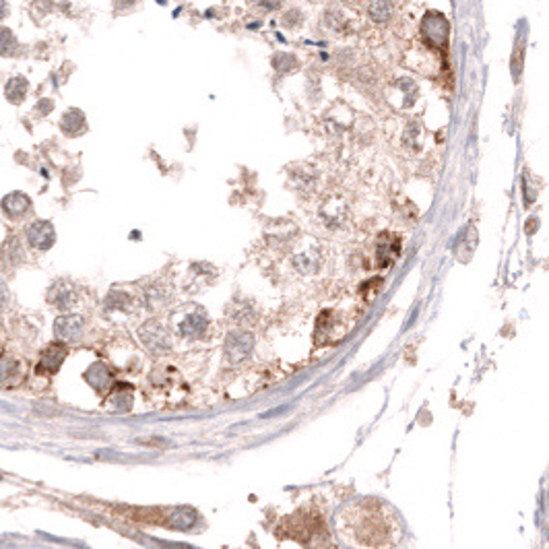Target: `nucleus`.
<instances>
[{
    "mask_svg": "<svg viewBox=\"0 0 549 549\" xmlns=\"http://www.w3.org/2000/svg\"><path fill=\"white\" fill-rule=\"evenodd\" d=\"M207 329V316L200 308L196 306H190V308H184L176 320V331L182 335V337H188V339H194V337H200L202 331Z\"/></svg>",
    "mask_w": 549,
    "mask_h": 549,
    "instance_id": "1",
    "label": "nucleus"
},
{
    "mask_svg": "<svg viewBox=\"0 0 549 549\" xmlns=\"http://www.w3.org/2000/svg\"><path fill=\"white\" fill-rule=\"evenodd\" d=\"M141 341L145 343V347L147 349H151V351H157V353H161V351H167L170 347H172V339H170V333L159 325V323H155V320H151V323H147V325H143L141 327Z\"/></svg>",
    "mask_w": 549,
    "mask_h": 549,
    "instance_id": "2",
    "label": "nucleus"
},
{
    "mask_svg": "<svg viewBox=\"0 0 549 549\" xmlns=\"http://www.w3.org/2000/svg\"><path fill=\"white\" fill-rule=\"evenodd\" d=\"M252 347H254V337L252 335L242 333V331H233L225 341V355L231 362H240L252 351Z\"/></svg>",
    "mask_w": 549,
    "mask_h": 549,
    "instance_id": "3",
    "label": "nucleus"
},
{
    "mask_svg": "<svg viewBox=\"0 0 549 549\" xmlns=\"http://www.w3.org/2000/svg\"><path fill=\"white\" fill-rule=\"evenodd\" d=\"M27 237H30V244L38 250H48L54 240H56V233H54V227L52 223L48 221H34L30 227H27Z\"/></svg>",
    "mask_w": 549,
    "mask_h": 549,
    "instance_id": "4",
    "label": "nucleus"
},
{
    "mask_svg": "<svg viewBox=\"0 0 549 549\" xmlns=\"http://www.w3.org/2000/svg\"><path fill=\"white\" fill-rule=\"evenodd\" d=\"M65 358H67V347L62 343H52L42 351L38 370L44 372V374H54L62 366Z\"/></svg>",
    "mask_w": 549,
    "mask_h": 549,
    "instance_id": "5",
    "label": "nucleus"
},
{
    "mask_svg": "<svg viewBox=\"0 0 549 549\" xmlns=\"http://www.w3.org/2000/svg\"><path fill=\"white\" fill-rule=\"evenodd\" d=\"M54 333L58 339L62 341H73L77 339L81 333H83V318L79 314H67V316H60L56 323H54Z\"/></svg>",
    "mask_w": 549,
    "mask_h": 549,
    "instance_id": "6",
    "label": "nucleus"
},
{
    "mask_svg": "<svg viewBox=\"0 0 549 549\" xmlns=\"http://www.w3.org/2000/svg\"><path fill=\"white\" fill-rule=\"evenodd\" d=\"M30 209H32V198L27 194H23V192H11L3 200V211L13 219L15 217H23Z\"/></svg>",
    "mask_w": 549,
    "mask_h": 549,
    "instance_id": "7",
    "label": "nucleus"
},
{
    "mask_svg": "<svg viewBox=\"0 0 549 549\" xmlns=\"http://www.w3.org/2000/svg\"><path fill=\"white\" fill-rule=\"evenodd\" d=\"M48 302L54 304V306H58L60 310H67V308H71V306L75 304V300H73V292H71V288H69L65 281L56 283V285L50 290V294H48Z\"/></svg>",
    "mask_w": 549,
    "mask_h": 549,
    "instance_id": "8",
    "label": "nucleus"
},
{
    "mask_svg": "<svg viewBox=\"0 0 549 549\" xmlns=\"http://www.w3.org/2000/svg\"><path fill=\"white\" fill-rule=\"evenodd\" d=\"M21 378L19 362L11 358H0V384H15Z\"/></svg>",
    "mask_w": 549,
    "mask_h": 549,
    "instance_id": "9",
    "label": "nucleus"
},
{
    "mask_svg": "<svg viewBox=\"0 0 549 549\" xmlns=\"http://www.w3.org/2000/svg\"><path fill=\"white\" fill-rule=\"evenodd\" d=\"M60 126H62V132L65 135L77 137V135H81L85 130V118H83V114L79 110H71V112L65 114Z\"/></svg>",
    "mask_w": 549,
    "mask_h": 549,
    "instance_id": "10",
    "label": "nucleus"
},
{
    "mask_svg": "<svg viewBox=\"0 0 549 549\" xmlns=\"http://www.w3.org/2000/svg\"><path fill=\"white\" fill-rule=\"evenodd\" d=\"M27 81L23 77H13L9 83H7V89H5V95L11 104H21L27 95Z\"/></svg>",
    "mask_w": 549,
    "mask_h": 549,
    "instance_id": "11",
    "label": "nucleus"
},
{
    "mask_svg": "<svg viewBox=\"0 0 549 549\" xmlns=\"http://www.w3.org/2000/svg\"><path fill=\"white\" fill-rule=\"evenodd\" d=\"M85 378H87V382L89 384H93L95 388H104L110 380H112V374H110V370L104 366V364H93L89 370H87V374H85Z\"/></svg>",
    "mask_w": 549,
    "mask_h": 549,
    "instance_id": "12",
    "label": "nucleus"
},
{
    "mask_svg": "<svg viewBox=\"0 0 549 549\" xmlns=\"http://www.w3.org/2000/svg\"><path fill=\"white\" fill-rule=\"evenodd\" d=\"M19 52V42L9 27H0V56H15Z\"/></svg>",
    "mask_w": 549,
    "mask_h": 549,
    "instance_id": "13",
    "label": "nucleus"
},
{
    "mask_svg": "<svg viewBox=\"0 0 549 549\" xmlns=\"http://www.w3.org/2000/svg\"><path fill=\"white\" fill-rule=\"evenodd\" d=\"M3 258H5L9 264H13V266L23 262L25 254H23V250H21V242H19L17 237H11V240L5 244V248H3Z\"/></svg>",
    "mask_w": 549,
    "mask_h": 549,
    "instance_id": "14",
    "label": "nucleus"
},
{
    "mask_svg": "<svg viewBox=\"0 0 549 549\" xmlns=\"http://www.w3.org/2000/svg\"><path fill=\"white\" fill-rule=\"evenodd\" d=\"M7 302H9V292H7V285L0 281V308H5Z\"/></svg>",
    "mask_w": 549,
    "mask_h": 549,
    "instance_id": "15",
    "label": "nucleus"
},
{
    "mask_svg": "<svg viewBox=\"0 0 549 549\" xmlns=\"http://www.w3.org/2000/svg\"><path fill=\"white\" fill-rule=\"evenodd\" d=\"M52 108H54V104H52L50 100H44V102L38 106V112H40V114H46V112H48V110H52Z\"/></svg>",
    "mask_w": 549,
    "mask_h": 549,
    "instance_id": "16",
    "label": "nucleus"
},
{
    "mask_svg": "<svg viewBox=\"0 0 549 549\" xmlns=\"http://www.w3.org/2000/svg\"><path fill=\"white\" fill-rule=\"evenodd\" d=\"M9 15V5L7 3H0V19H5Z\"/></svg>",
    "mask_w": 549,
    "mask_h": 549,
    "instance_id": "17",
    "label": "nucleus"
}]
</instances>
